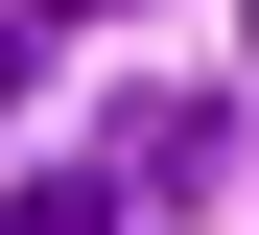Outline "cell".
<instances>
[{
	"label": "cell",
	"mask_w": 259,
	"mask_h": 235,
	"mask_svg": "<svg viewBox=\"0 0 259 235\" xmlns=\"http://www.w3.org/2000/svg\"><path fill=\"white\" fill-rule=\"evenodd\" d=\"M118 188H142V212H212V188H236V141H212L189 94H142V118H118Z\"/></svg>",
	"instance_id": "1"
},
{
	"label": "cell",
	"mask_w": 259,
	"mask_h": 235,
	"mask_svg": "<svg viewBox=\"0 0 259 235\" xmlns=\"http://www.w3.org/2000/svg\"><path fill=\"white\" fill-rule=\"evenodd\" d=\"M118 212H142L118 165H24V188H0V235H118Z\"/></svg>",
	"instance_id": "2"
}]
</instances>
